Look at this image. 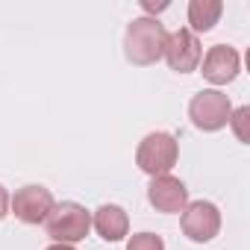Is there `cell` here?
Here are the masks:
<instances>
[{
	"instance_id": "6da1fadb",
	"label": "cell",
	"mask_w": 250,
	"mask_h": 250,
	"mask_svg": "<svg viewBox=\"0 0 250 250\" xmlns=\"http://www.w3.org/2000/svg\"><path fill=\"white\" fill-rule=\"evenodd\" d=\"M165 42H168V30L159 24V18L142 15L127 24L124 53L133 65H153L165 56Z\"/></svg>"
},
{
	"instance_id": "9c48e42d",
	"label": "cell",
	"mask_w": 250,
	"mask_h": 250,
	"mask_svg": "<svg viewBox=\"0 0 250 250\" xmlns=\"http://www.w3.org/2000/svg\"><path fill=\"white\" fill-rule=\"evenodd\" d=\"M241 71V56L235 47L229 44H215L209 47V53L203 56V77L212 83V85H227L238 77Z\"/></svg>"
},
{
	"instance_id": "30bf717a",
	"label": "cell",
	"mask_w": 250,
	"mask_h": 250,
	"mask_svg": "<svg viewBox=\"0 0 250 250\" xmlns=\"http://www.w3.org/2000/svg\"><path fill=\"white\" fill-rule=\"evenodd\" d=\"M91 224H94V229H97V235H100L103 241H121L124 235L130 232V218H127V212H124L121 206H115V203H103V206L94 212Z\"/></svg>"
},
{
	"instance_id": "ba28073f",
	"label": "cell",
	"mask_w": 250,
	"mask_h": 250,
	"mask_svg": "<svg viewBox=\"0 0 250 250\" xmlns=\"http://www.w3.org/2000/svg\"><path fill=\"white\" fill-rule=\"evenodd\" d=\"M9 209H12L15 218L24 221V224H44V218H47L50 209H53V194H50V188H44V186H24V188L15 191Z\"/></svg>"
},
{
	"instance_id": "277c9868",
	"label": "cell",
	"mask_w": 250,
	"mask_h": 250,
	"mask_svg": "<svg viewBox=\"0 0 250 250\" xmlns=\"http://www.w3.org/2000/svg\"><path fill=\"white\" fill-rule=\"evenodd\" d=\"M177 159H180V145L171 133H150L142 139L136 150V165L150 177L168 174L177 165Z\"/></svg>"
},
{
	"instance_id": "7c38bea8",
	"label": "cell",
	"mask_w": 250,
	"mask_h": 250,
	"mask_svg": "<svg viewBox=\"0 0 250 250\" xmlns=\"http://www.w3.org/2000/svg\"><path fill=\"white\" fill-rule=\"evenodd\" d=\"M127 250H165V241L156 232H136L127 241Z\"/></svg>"
},
{
	"instance_id": "9a60e30c",
	"label": "cell",
	"mask_w": 250,
	"mask_h": 250,
	"mask_svg": "<svg viewBox=\"0 0 250 250\" xmlns=\"http://www.w3.org/2000/svg\"><path fill=\"white\" fill-rule=\"evenodd\" d=\"M145 12H162V9H168V0H162V3H153V0H145Z\"/></svg>"
},
{
	"instance_id": "2e32d148",
	"label": "cell",
	"mask_w": 250,
	"mask_h": 250,
	"mask_svg": "<svg viewBox=\"0 0 250 250\" xmlns=\"http://www.w3.org/2000/svg\"><path fill=\"white\" fill-rule=\"evenodd\" d=\"M47 250H77V247L74 244H50Z\"/></svg>"
},
{
	"instance_id": "52a82bcc",
	"label": "cell",
	"mask_w": 250,
	"mask_h": 250,
	"mask_svg": "<svg viewBox=\"0 0 250 250\" xmlns=\"http://www.w3.org/2000/svg\"><path fill=\"white\" fill-rule=\"evenodd\" d=\"M147 200L156 212H165V215H180L186 206H188V188L183 180L171 177V174H162V177H150V186H147Z\"/></svg>"
},
{
	"instance_id": "7a4b0ae2",
	"label": "cell",
	"mask_w": 250,
	"mask_h": 250,
	"mask_svg": "<svg viewBox=\"0 0 250 250\" xmlns=\"http://www.w3.org/2000/svg\"><path fill=\"white\" fill-rule=\"evenodd\" d=\"M44 227L56 244H77L88 235L91 215L85 212V206H80L74 200H62V203H53L50 215L44 218Z\"/></svg>"
},
{
	"instance_id": "8992f818",
	"label": "cell",
	"mask_w": 250,
	"mask_h": 250,
	"mask_svg": "<svg viewBox=\"0 0 250 250\" xmlns=\"http://www.w3.org/2000/svg\"><path fill=\"white\" fill-rule=\"evenodd\" d=\"M200 42L197 36L188 30V27H180L174 33H168V42H165V62L171 65V71L177 74H191L197 65H200Z\"/></svg>"
},
{
	"instance_id": "5b68a950",
	"label": "cell",
	"mask_w": 250,
	"mask_h": 250,
	"mask_svg": "<svg viewBox=\"0 0 250 250\" xmlns=\"http://www.w3.org/2000/svg\"><path fill=\"white\" fill-rule=\"evenodd\" d=\"M180 224H183V232H186L191 241L206 244V241H212V238L221 232V212H218V206L209 203V200H194V203H188V206L183 209Z\"/></svg>"
},
{
	"instance_id": "3957f363",
	"label": "cell",
	"mask_w": 250,
	"mask_h": 250,
	"mask_svg": "<svg viewBox=\"0 0 250 250\" xmlns=\"http://www.w3.org/2000/svg\"><path fill=\"white\" fill-rule=\"evenodd\" d=\"M229 115H232V103L218 88H203L188 103V118H191L194 127L203 130V133L224 130L227 124H229Z\"/></svg>"
},
{
	"instance_id": "5bb4252c",
	"label": "cell",
	"mask_w": 250,
	"mask_h": 250,
	"mask_svg": "<svg viewBox=\"0 0 250 250\" xmlns=\"http://www.w3.org/2000/svg\"><path fill=\"white\" fill-rule=\"evenodd\" d=\"M9 203H12V197H9V191L0 186V221H3L6 215H9Z\"/></svg>"
},
{
	"instance_id": "8fae6325",
	"label": "cell",
	"mask_w": 250,
	"mask_h": 250,
	"mask_svg": "<svg viewBox=\"0 0 250 250\" xmlns=\"http://www.w3.org/2000/svg\"><path fill=\"white\" fill-rule=\"evenodd\" d=\"M224 12V3L221 0H191L188 3V30L197 36V33H209L218 18Z\"/></svg>"
},
{
	"instance_id": "4fadbf2b",
	"label": "cell",
	"mask_w": 250,
	"mask_h": 250,
	"mask_svg": "<svg viewBox=\"0 0 250 250\" xmlns=\"http://www.w3.org/2000/svg\"><path fill=\"white\" fill-rule=\"evenodd\" d=\"M247 121H250V106H241V109H232V115H229V124H232V130H235V136H238V142H250V136H247Z\"/></svg>"
}]
</instances>
